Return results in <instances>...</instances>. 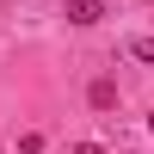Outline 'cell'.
Instances as JSON below:
<instances>
[{
    "mask_svg": "<svg viewBox=\"0 0 154 154\" xmlns=\"http://www.w3.org/2000/svg\"><path fill=\"white\" fill-rule=\"evenodd\" d=\"M74 154H105V148H99V142H80V148H74Z\"/></svg>",
    "mask_w": 154,
    "mask_h": 154,
    "instance_id": "cell-5",
    "label": "cell"
},
{
    "mask_svg": "<svg viewBox=\"0 0 154 154\" xmlns=\"http://www.w3.org/2000/svg\"><path fill=\"white\" fill-rule=\"evenodd\" d=\"M130 56L136 62H154V37H130Z\"/></svg>",
    "mask_w": 154,
    "mask_h": 154,
    "instance_id": "cell-3",
    "label": "cell"
},
{
    "mask_svg": "<svg viewBox=\"0 0 154 154\" xmlns=\"http://www.w3.org/2000/svg\"><path fill=\"white\" fill-rule=\"evenodd\" d=\"M86 99H93V111H111V105H117V80H93Z\"/></svg>",
    "mask_w": 154,
    "mask_h": 154,
    "instance_id": "cell-2",
    "label": "cell"
},
{
    "mask_svg": "<svg viewBox=\"0 0 154 154\" xmlns=\"http://www.w3.org/2000/svg\"><path fill=\"white\" fill-rule=\"evenodd\" d=\"M99 19H105L99 0H68V25H99Z\"/></svg>",
    "mask_w": 154,
    "mask_h": 154,
    "instance_id": "cell-1",
    "label": "cell"
},
{
    "mask_svg": "<svg viewBox=\"0 0 154 154\" xmlns=\"http://www.w3.org/2000/svg\"><path fill=\"white\" fill-rule=\"evenodd\" d=\"M19 154H43V136H37V130H25V136H19Z\"/></svg>",
    "mask_w": 154,
    "mask_h": 154,
    "instance_id": "cell-4",
    "label": "cell"
}]
</instances>
